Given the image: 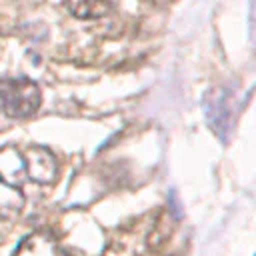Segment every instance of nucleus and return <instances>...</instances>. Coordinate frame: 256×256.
<instances>
[{"mask_svg":"<svg viewBox=\"0 0 256 256\" xmlns=\"http://www.w3.org/2000/svg\"><path fill=\"white\" fill-rule=\"evenodd\" d=\"M204 112L210 128L220 136L226 138V132L234 120V94L228 88H214L204 98Z\"/></svg>","mask_w":256,"mask_h":256,"instance_id":"2","label":"nucleus"},{"mask_svg":"<svg viewBox=\"0 0 256 256\" xmlns=\"http://www.w3.org/2000/svg\"><path fill=\"white\" fill-rule=\"evenodd\" d=\"M24 208L22 188L0 180V220H14Z\"/></svg>","mask_w":256,"mask_h":256,"instance_id":"6","label":"nucleus"},{"mask_svg":"<svg viewBox=\"0 0 256 256\" xmlns=\"http://www.w3.org/2000/svg\"><path fill=\"white\" fill-rule=\"evenodd\" d=\"M14 256H64L56 238L44 230H36L20 240Z\"/></svg>","mask_w":256,"mask_h":256,"instance_id":"5","label":"nucleus"},{"mask_svg":"<svg viewBox=\"0 0 256 256\" xmlns=\"http://www.w3.org/2000/svg\"><path fill=\"white\" fill-rule=\"evenodd\" d=\"M40 88L30 78H0V108L6 116L28 118L40 108Z\"/></svg>","mask_w":256,"mask_h":256,"instance_id":"1","label":"nucleus"},{"mask_svg":"<svg viewBox=\"0 0 256 256\" xmlns=\"http://www.w3.org/2000/svg\"><path fill=\"white\" fill-rule=\"evenodd\" d=\"M0 180L12 184L16 188H22V184L28 180L26 158L12 144H6L0 148Z\"/></svg>","mask_w":256,"mask_h":256,"instance_id":"4","label":"nucleus"},{"mask_svg":"<svg viewBox=\"0 0 256 256\" xmlns=\"http://www.w3.org/2000/svg\"><path fill=\"white\" fill-rule=\"evenodd\" d=\"M66 8L76 18H100L112 10V6L106 2H74V4H66Z\"/></svg>","mask_w":256,"mask_h":256,"instance_id":"7","label":"nucleus"},{"mask_svg":"<svg viewBox=\"0 0 256 256\" xmlns=\"http://www.w3.org/2000/svg\"><path fill=\"white\" fill-rule=\"evenodd\" d=\"M26 158V170H28V180L36 184H48L56 178L58 174V162L54 154L44 148V146H30L24 154Z\"/></svg>","mask_w":256,"mask_h":256,"instance_id":"3","label":"nucleus"}]
</instances>
